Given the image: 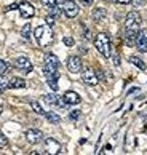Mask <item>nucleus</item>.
<instances>
[{
	"label": "nucleus",
	"mask_w": 147,
	"mask_h": 155,
	"mask_svg": "<svg viewBox=\"0 0 147 155\" xmlns=\"http://www.w3.org/2000/svg\"><path fill=\"white\" fill-rule=\"evenodd\" d=\"M58 67H59V59L56 58L54 54L48 53L45 56V66H43V74L48 80V85L53 91H58V78H59V74H58Z\"/></svg>",
	"instance_id": "1"
},
{
	"label": "nucleus",
	"mask_w": 147,
	"mask_h": 155,
	"mask_svg": "<svg viewBox=\"0 0 147 155\" xmlns=\"http://www.w3.org/2000/svg\"><path fill=\"white\" fill-rule=\"evenodd\" d=\"M141 15L138 11H129L126 15V19H125V38H126V43L128 45H133L136 42V35L138 32L141 31Z\"/></svg>",
	"instance_id": "2"
},
{
	"label": "nucleus",
	"mask_w": 147,
	"mask_h": 155,
	"mask_svg": "<svg viewBox=\"0 0 147 155\" xmlns=\"http://www.w3.org/2000/svg\"><path fill=\"white\" fill-rule=\"evenodd\" d=\"M94 47H96V50H98L101 54L104 56V58H110V54H112V45H110L109 34L99 32L98 35H96V38H94Z\"/></svg>",
	"instance_id": "3"
},
{
	"label": "nucleus",
	"mask_w": 147,
	"mask_h": 155,
	"mask_svg": "<svg viewBox=\"0 0 147 155\" xmlns=\"http://www.w3.org/2000/svg\"><path fill=\"white\" fill-rule=\"evenodd\" d=\"M34 37H35L37 43L40 45V47H48V45L53 43V31L50 29V26H38L35 31H34Z\"/></svg>",
	"instance_id": "4"
},
{
	"label": "nucleus",
	"mask_w": 147,
	"mask_h": 155,
	"mask_svg": "<svg viewBox=\"0 0 147 155\" xmlns=\"http://www.w3.org/2000/svg\"><path fill=\"white\" fill-rule=\"evenodd\" d=\"M82 80L87 85H90V87H96L99 82V78H98V74L94 72V69L93 67H85L83 69V72H82Z\"/></svg>",
	"instance_id": "5"
},
{
	"label": "nucleus",
	"mask_w": 147,
	"mask_h": 155,
	"mask_svg": "<svg viewBox=\"0 0 147 155\" xmlns=\"http://www.w3.org/2000/svg\"><path fill=\"white\" fill-rule=\"evenodd\" d=\"M13 66H15L16 69H19L21 72H26V74L32 72V69H34L32 62L29 61V58H26V56H19V58H16V59L13 61Z\"/></svg>",
	"instance_id": "6"
},
{
	"label": "nucleus",
	"mask_w": 147,
	"mask_h": 155,
	"mask_svg": "<svg viewBox=\"0 0 147 155\" xmlns=\"http://www.w3.org/2000/svg\"><path fill=\"white\" fill-rule=\"evenodd\" d=\"M63 11L67 18H75L80 10H78V5L74 0H66V3L63 5Z\"/></svg>",
	"instance_id": "7"
},
{
	"label": "nucleus",
	"mask_w": 147,
	"mask_h": 155,
	"mask_svg": "<svg viewBox=\"0 0 147 155\" xmlns=\"http://www.w3.org/2000/svg\"><path fill=\"white\" fill-rule=\"evenodd\" d=\"M26 139L29 144H38L42 139H43V133L40 130H35V128H31L26 131Z\"/></svg>",
	"instance_id": "8"
},
{
	"label": "nucleus",
	"mask_w": 147,
	"mask_h": 155,
	"mask_svg": "<svg viewBox=\"0 0 147 155\" xmlns=\"http://www.w3.org/2000/svg\"><path fill=\"white\" fill-rule=\"evenodd\" d=\"M18 10H19L21 16H22V18H26V19H29V18H32V16L35 15V8H34L29 2H21L18 5Z\"/></svg>",
	"instance_id": "9"
},
{
	"label": "nucleus",
	"mask_w": 147,
	"mask_h": 155,
	"mask_svg": "<svg viewBox=\"0 0 147 155\" xmlns=\"http://www.w3.org/2000/svg\"><path fill=\"white\" fill-rule=\"evenodd\" d=\"M67 69L72 74H78L82 71V59L78 56H69V59H67Z\"/></svg>",
	"instance_id": "10"
},
{
	"label": "nucleus",
	"mask_w": 147,
	"mask_h": 155,
	"mask_svg": "<svg viewBox=\"0 0 147 155\" xmlns=\"http://www.w3.org/2000/svg\"><path fill=\"white\" fill-rule=\"evenodd\" d=\"M66 104H69V106H77L78 102H80L82 99H80V96H78V93H75V91H72V90H69V91H66L64 93V96L61 97Z\"/></svg>",
	"instance_id": "11"
},
{
	"label": "nucleus",
	"mask_w": 147,
	"mask_h": 155,
	"mask_svg": "<svg viewBox=\"0 0 147 155\" xmlns=\"http://www.w3.org/2000/svg\"><path fill=\"white\" fill-rule=\"evenodd\" d=\"M45 146H47V152L48 153H59L61 152V144L53 137H47L45 139Z\"/></svg>",
	"instance_id": "12"
},
{
	"label": "nucleus",
	"mask_w": 147,
	"mask_h": 155,
	"mask_svg": "<svg viewBox=\"0 0 147 155\" xmlns=\"http://www.w3.org/2000/svg\"><path fill=\"white\" fill-rule=\"evenodd\" d=\"M134 45L138 47L139 51H147V35H145V32L144 31H139L138 32V35H136V42H134Z\"/></svg>",
	"instance_id": "13"
},
{
	"label": "nucleus",
	"mask_w": 147,
	"mask_h": 155,
	"mask_svg": "<svg viewBox=\"0 0 147 155\" xmlns=\"http://www.w3.org/2000/svg\"><path fill=\"white\" fill-rule=\"evenodd\" d=\"M26 87H27L26 80L21 77H13L8 80V88H11V90H19V88H26Z\"/></svg>",
	"instance_id": "14"
},
{
	"label": "nucleus",
	"mask_w": 147,
	"mask_h": 155,
	"mask_svg": "<svg viewBox=\"0 0 147 155\" xmlns=\"http://www.w3.org/2000/svg\"><path fill=\"white\" fill-rule=\"evenodd\" d=\"M43 99L47 101L48 104H51V106H56V104L66 106V102H64V101H59L61 97H58V94H54V93H51V94H45V96H43Z\"/></svg>",
	"instance_id": "15"
},
{
	"label": "nucleus",
	"mask_w": 147,
	"mask_h": 155,
	"mask_svg": "<svg viewBox=\"0 0 147 155\" xmlns=\"http://www.w3.org/2000/svg\"><path fill=\"white\" fill-rule=\"evenodd\" d=\"M104 18H106V10H104L103 7H98V8L93 10V19H94L96 22H101Z\"/></svg>",
	"instance_id": "16"
},
{
	"label": "nucleus",
	"mask_w": 147,
	"mask_h": 155,
	"mask_svg": "<svg viewBox=\"0 0 147 155\" xmlns=\"http://www.w3.org/2000/svg\"><path fill=\"white\" fill-rule=\"evenodd\" d=\"M129 62L134 64L136 67H139L141 71H145V62L141 59V58H138V56H131V58H129Z\"/></svg>",
	"instance_id": "17"
},
{
	"label": "nucleus",
	"mask_w": 147,
	"mask_h": 155,
	"mask_svg": "<svg viewBox=\"0 0 147 155\" xmlns=\"http://www.w3.org/2000/svg\"><path fill=\"white\" fill-rule=\"evenodd\" d=\"M45 115H47L48 122L53 123V125H58L61 122V117L58 115V114H54V112H45Z\"/></svg>",
	"instance_id": "18"
},
{
	"label": "nucleus",
	"mask_w": 147,
	"mask_h": 155,
	"mask_svg": "<svg viewBox=\"0 0 147 155\" xmlns=\"http://www.w3.org/2000/svg\"><path fill=\"white\" fill-rule=\"evenodd\" d=\"M21 35H22V38H26V40H29V38H31V24H29V22H26V24L22 26Z\"/></svg>",
	"instance_id": "19"
},
{
	"label": "nucleus",
	"mask_w": 147,
	"mask_h": 155,
	"mask_svg": "<svg viewBox=\"0 0 147 155\" xmlns=\"http://www.w3.org/2000/svg\"><path fill=\"white\" fill-rule=\"evenodd\" d=\"M31 107L34 109V112L38 114V115H45V110H43V107L38 104V101H31Z\"/></svg>",
	"instance_id": "20"
},
{
	"label": "nucleus",
	"mask_w": 147,
	"mask_h": 155,
	"mask_svg": "<svg viewBox=\"0 0 147 155\" xmlns=\"http://www.w3.org/2000/svg\"><path fill=\"white\" fill-rule=\"evenodd\" d=\"M8 69H10L8 62L5 59H0V75H5V74L8 72Z\"/></svg>",
	"instance_id": "21"
},
{
	"label": "nucleus",
	"mask_w": 147,
	"mask_h": 155,
	"mask_svg": "<svg viewBox=\"0 0 147 155\" xmlns=\"http://www.w3.org/2000/svg\"><path fill=\"white\" fill-rule=\"evenodd\" d=\"M8 88V80L3 75H0V94H3V91Z\"/></svg>",
	"instance_id": "22"
},
{
	"label": "nucleus",
	"mask_w": 147,
	"mask_h": 155,
	"mask_svg": "<svg viewBox=\"0 0 147 155\" xmlns=\"http://www.w3.org/2000/svg\"><path fill=\"white\" fill-rule=\"evenodd\" d=\"M7 146H8V137L0 131V149H5Z\"/></svg>",
	"instance_id": "23"
},
{
	"label": "nucleus",
	"mask_w": 147,
	"mask_h": 155,
	"mask_svg": "<svg viewBox=\"0 0 147 155\" xmlns=\"http://www.w3.org/2000/svg\"><path fill=\"white\" fill-rule=\"evenodd\" d=\"M61 10H63V8H59L58 5H54V7L50 8V13H51V15L54 16V18H58V16L61 15Z\"/></svg>",
	"instance_id": "24"
},
{
	"label": "nucleus",
	"mask_w": 147,
	"mask_h": 155,
	"mask_svg": "<svg viewBox=\"0 0 147 155\" xmlns=\"http://www.w3.org/2000/svg\"><path fill=\"white\" fill-rule=\"evenodd\" d=\"M42 5L47 8H51L54 5H58V2H56V0H42Z\"/></svg>",
	"instance_id": "25"
},
{
	"label": "nucleus",
	"mask_w": 147,
	"mask_h": 155,
	"mask_svg": "<svg viewBox=\"0 0 147 155\" xmlns=\"http://www.w3.org/2000/svg\"><path fill=\"white\" fill-rule=\"evenodd\" d=\"M63 42H64L66 47H74V45H75V40H74L72 37H64Z\"/></svg>",
	"instance_id": "26"
},
{
	"label": "nucleus",
	"mask_w": 147,
	"mask_h": 155,
	"mask_svg": "<svg viewBox=\"0 0 147 155\" xmlns=\"http://www.w3.org/2000/svg\"><path fill=\"white\" fill-rule=\"evenodd\" d=\"M45 21H47V24H48L50 27H51V26L54 24V22H56V18H54V16H53V15H48V16H47V18H45Z\"/></svg>",
	"instance_id": "27"
},
{
	"label": "nucleus",
	"mask_w": 147,
	"mask_h": 155,
	"mask_svg": "<svg viewBox=\"0 0 147 155\" xmlns=\"http://www.w3.org/2000/svg\"><path fill=\"white\" fill-rule=\"evenodd\" d=\"M78 117H80V110H72V112H70V115H69L70 120H77Z\"/></svg>",
	"instance_id": "28"
},
{
	"label": "nucleus",
	"mask_w": 147,
	"mask_h": 155,
	"mask_svg": "<svg viewBox=\"0 0 147 155\" xmlns=\"http://www.w3.org/2000/svg\"><path fill=\"white\" fill-rule=\"evenodd\" d=\"M80 2H82V5H85V7H90V5H93L94 0H80Z\"/></svg>",
	"instance_id": "29"
},
{
	"label": "nucleus",
	"mask_w": 147,
	"mask_h": 155,
	"mask_svg": "<svg viewBox=\"0 0 147 155\" xmlns=\"http://www.w3.org/2000/svg\"><path fill=\"white\" fill-rule=\"evenodd\" d=\"M114 64L115 66H120V56H118V54L114 56Z\"/></svg>",
	"instance_id": "30"
},
{
	"label": "nucleus",
	"mask_w": 147,
	"mask_h": 155,
	"mask_svg": "<svg viewBox=\"0 0 147 155\" xmlns=\"http://www.w3.org/2000/svg\"><path fill=\"white\" fill-rule=\"evenodd\" d=\"M117 3H122V5H128V3H131L133 0H115Z\"/></svg>",
	"instance_id": "31"
},
{
	"label": "nucleus",
	"mask_w": 147,
	"mask_h": 155,
	"mask_svg": "<svg viewBox=\"0 0 147 155\" xmlns=\"http://www.w3.org/2000/svg\"><path fill=\"white\" fill-rule=\"evenodd\" d=\"M134 2H138V3H142V2H144V0H134Z\"/></svg>",
	"instance_id": "32"
},
{
	"label": "nucleus",
	"mask_w": 147,
	"mask_h": 155,
	"mask_svg": "<svg viewBox=\"0 0 147 155\" xmlns=\"http://www.w3.org/2000/svg\"><path fill=\"white\" fill-rule=\"evenodd\" d=\"M106 2H115V0H106Z\"/></svg>",
	"instance_id": "33"
}]
</instances>
